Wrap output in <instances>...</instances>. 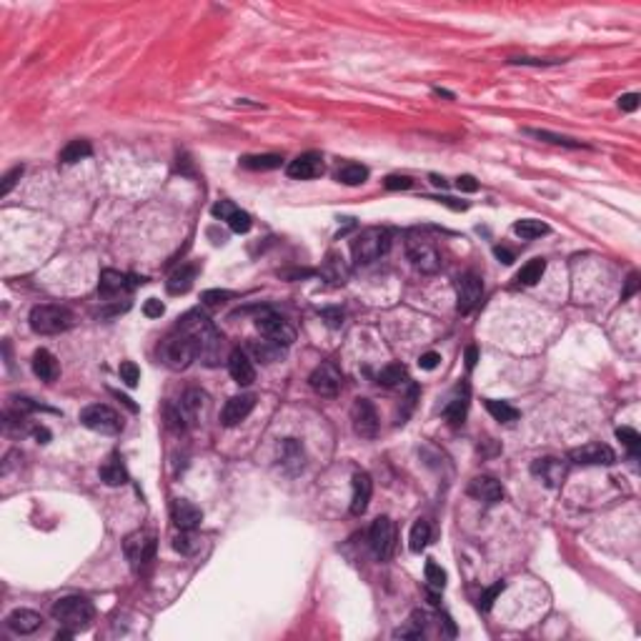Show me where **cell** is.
<instances>
[{
    "instance_id": "4dcf8cb0",
    "label": "cell",
    "mask_w": 641,
    "mask_h": 641,
    "mask_svg": "<svg viewBox=\"0 0 641 641\" xmlns=\"http://www.w3.org/2000/svg\"><path fill=\"white\" fill-rule=\"evenodd\" d=\"M93 153V146L88 141H70L68 143L66 148L61 151V156H58V160H61L63 165H73V163H78V160H83V158H88Z\"/></svg>"
},
{
    "instance_id": "603a6c76",
    "label": "cell",
    "mask_w": 641,
    "mask_h": 641,
    "mask_svg": "<svg viewBox=\"0 0 641 641\" xmlns=\"http://www.w3.org/2000/svg\"><path fill=\"white\" fill-rule=\"evenodd\" d=\"M100 481L108 483V486H123L128 481V471H126V464H123V456L118 451H113L103 464H100Z\"/></svg>"
},
{
    "instance_id": "bcb514c9",
    "label": "cell",
    "mask_w": 641,
    "mask_h": 641,
    "mask_svg": "<svg viewBox=\"0 0 641 641\" xmlns=\"http://www.w3.org/2000/svg\"><path fill=\"white\" fill-rule=\"evenodd\" d=\"M504 591V581H496L494 587H489L486 591L481 594V598H478V609L481 611H489L491 606H494V601H496V596Z\"/></svg>"
},
{
    "instance_id": "d6a6232c",
    "label": "cell",
    "mask_w": 641,
    "mask_h": 641,
    "mask_svg": "<svg viewBox=\"0 0 641 641\" xmlns=\"http://www.w3.org/2000/svg\"><path fill=\"white\" fill-rule=\"evenodd\" d=\"M423 629H426V614H423V611H414L411 619L406 621V626L393 631V636H396V639H421Z\"/></svg>"
},
{
    "instance_id": "816d5d0a",
    "label": "cell",
    "mask_w": 641,
    "mask_h": 641,
    "mask_svg": "<svg viewBox=\"0 0 641 641\" xmlns=\"http://www.w3.org/2000/svg\"><path fill=\"white\" fill-rule=\"evenodd\" d=\"M456 188L464 190V193H476V190H478V181L474 176H458Z\"/></svg>"
},
{
    "instance_id": "5bb4252c",
    "label": "cell",
    "mask_w": 641,
    "mask_h": 641,
    "mask_svg": "<svg viewBox=\"0 0 641 641\" xmlns=\"http://www.w3.org/2000/svg\"><path fill=\"white\" fill-rule=\"evenodd\" d=\"M531 474L543 483V486L559 489L564 483V478H566V461H561V458H556V456L536 458L531 464Z\"/></svg>"
},
{
    "instance_id": "8992f818",
    "label": "cell",
    "mask_w": 641,
    "mask_h": 641,
    "mask_svg": "<svg viewBox=\"0 0 641 641\" xmlns=\"http://www.w3.org/2000/svg\"><path fill=\"white\" fill-rule=\"evenodd\" d=\"M80 423L103 436H116L123 431V418L110 406H105V403H91V406H86V409L80 411Z\"/></svg>"
},
{
    "instance_id": "d590c367",
    "label": "cell",
    "mask_w": 641,
    "mask_h": 641,
    "mask_svg": "<svg viewBox=\"0 0 641 641\" xmlns=\"http://www.w3.org/2000/svg\"><path fill=\"white\" fill-rule=\"evenodd\" d=\"M543 271H546V261H543V258H534V261H529L524 269L516 273V281H519L521 286H534V283L541 281Z\"/></svg>"
},
{
    "instance_id": "5b68a950",
    "label": "cell",
    "mask_w": 641,
    "mask_h": 641,
    "mask_svg": "<svg viewBox=\"0 0 641 641\" xmlns=\"http://www.w3.org/2000/svg\"><path fill=\"white\" fill-rule=\"evenodd\" d=\"M406 256L414 263L416 271L421 273H436L441 269V253L434 246V241L421 236V233H409L406 236Z\"/></svg>"
},
{
    "instance_id": "f6af8a7d",
    "label": "cell",
    "mask_w": 641,
    "mask_h": 641,
    "mask_svg": "<svg viewBox=\"0 0 641 641\" xmlns=\"http://www.w3.org/2000/svg\"><path fill=\"white\" fill-rule=\"evenodd\" d=\"M165 423L171 431H183V414H181V406H173V403H165Z\"/></svg>"
},
{
    "instance_id": "c3c4849f",
    "label": "cell",
    "mask_w": 641,
    "mask_h": 641,
    "mask_svg": "<svg viewBox=\"0 0 641 641\" xmlns=\"http://www.w3.org/2000/svg\"><path fill=\"white\" fill-rule=\"evenodd\" d=\"M233 299L231 291H220V288H211V291H203V303L206 306H223Z\"/></svg>"
},
{
    "instance_id": "91938a15",
    "label": "cell",
    "mask_w": 641,
    "mask_h": 641,
    "mask_svg": "<svg viewBox=\"0 0 641 641\" xmlns=\"http://www.w3.org/2000/svg\"><path fill=\"white\" fill-rule=\"evenodd\" d=\"M33 434H36V439H38V441H40V444H48L50 434H48V431H45V428H36V431H33Z\"/></svg>"
},
{
    "instance_id": "ffe728a7",
    "label": "cell",
    "mask_w": 641,
    "mask_h": 641,
    "mask_svg": "<svg viewBox=\"0 0 641 641\" xmlns=\"http://www.w3.org/2000/svg\"><path fill=\"white\" fill-rule=\"evenodd\" d=\"M6 626L13 634L28 636V634H36V631L43 626V617L31 609H15L10 617L6 619Z\"/></svg>"
},
{
    "instance_id": "ba28073f",
    "label": "cell",
    "mask_w": 641,
    "mask_h": 641,
    "mask_svg": "<svg viewBox=\"0 0 641 641\" xmlns=\"http://www.w3.org/2000/svg\"><path fill=\"white\" fill-rule=\"evenodd\" d=\"M256 326L261 331L263 336L269 338L273 343H281V346H291L296 341V329L288 324L286 318L281 313H273V311H263L258 313L256 318Z\"/></svg>"
},
{
    "instance_id": "44dd1931",
    "label": "cell",
    "mask_w": 641,
    "mask_h": 641,
    "mask_svg": "<svg viewBox=\"0 0 641 641\" xmlns=\"http://www.w3.org/2000/svg\"><path fill=\"white\" fill-rule=\"evenodd\" d=\"M371 494H373L371 476H368L366 471H356L354 474V494H351V513H354V516L366 513Z\"/></svg>"
},
{
    "instance_id": "7a4b0ae2",
    "label": "cell",
    "mask_w": 641,
    "mask_h": 641,
    "mask_svg": "<svg viewBox=\"0 0 641 641\" xmlns=\"http://www.w3.org/2000/svg\"><path fill=\"white\" fill-rule=\"evenodd\" d=\"M50 614H53V619L61 624L63 629L80 631L93 621L96 609H93V604L86 596H63L53 604Z\"/></svg>"
},
{
    "instance_id": "ee69618b",
    "label": "cell",
    "mask_w": 641,
    "mask_h": 641,
    "mask_svg": "<svg viewBox=\"0 0 641 641\" xmlns=\"http://www.w3.org/2000/svg\"><path fill=\"white\" fill-rule=\"evenodd\" d=\"M121 381H126V386H138V381H141V371H138V366H135L133 361H123L121 363Z\"/></svg>"
},
{
    "instance_id": "1f68e13d",
    "label": "cell",
    "mask_w": 641,
    "mask_h": 641,
    "mask_svg": "<svg viewBox=\"0 0 641 641\" xmlns=\"http://www.w3.org/2000/svg\"><path fill=\"white\" fill-rule=\"evenodd\" d=\"M513 233H516V236H521L524 241H534V239H541V236H546V233H549V226H546L543 220L524 218V220H516V223H513Z\"/></svg>"
},
{
    "instance_id": "8d00e7d4",
    "label": "cell",
    "mask_w": 641,
    "mask_h": 641,
    "mask_svg": "<svg viewBox=\"0 0 641 641\" xmlns=\"http://www.w3.org/2000/svg\"><path fill=\"white\" fill-rule=\"evenodd\" d=\"M406 366H401V363H389L386 368H381L379 373V384L386 386V389H396V386H401L403 381H406Z\"/></svg>"
},
{
    "instance_id": "2e32d148",
    "label": "cell",
    "mask_w": 641,
    "mask_h": 641,
    "mask_svg": "<svg viewBox=\"0 0 641 641\" xmlns=\"http://www.w3.org/2000/svg\"><path fill=\"white\" fill-rule=\"evenodd\" d=\"M288 176L296 178V181H311V178L324 176L326 171V163H324V156L321 153H301L299 158H294L288 163Z\"/></svg>"
},
{
    "instance_id": "f546056e",
    "label": "cell",
    "mask_w": 641,
    "mask_h": 641,
    "mask_svg": "<svg viewBox=\"0 0 641 641\" xmlns=\"http://www.w3.org/2000/svg\"><path fill=\"white\" fill-rule=\"evenodd\" d=\"M366 178H368V168L361 163H346L336 171V181L343 186H361L366 183Z\"/></svg>"
},
{
    "instance_id": "30bf717a",
    "label": "cell",
    "mask_w": 641,
    "mask_h": 641,
    "mask_svg": "<svg viewBox=\"0 0 641 641\" xmlns=\"http://www.w3.org/2000/svg\"><path fill=\"white\" fill-rule=\"evenodd\" d=\"M483 299V283L476 273H461L456 278V308L458 313H471Z\"/></svg>"
},
{
    "instance_id": "60d3db41",
    "label": "cell",
    "mask_w": 641,
    "mask_h": 641,
    "mask_svg": "<svg viewBox=\"0 0 641 641\" xmlns=\"http://www.w3.org/2000/svg\"><path fill=\"white\" fill-rule=\"evenodd\" d=\"M226 223L231 226L233 233H248L250 226H253V220H250V216L246 213V211H239V208H233L231 216L226 218Z\"/></svg>"
},
{
    "instance_id": "836d02e7",
    "label": "cell",
    "mask_w": 641,
    "mask_h": 641,
    "mask_svg": "<svg viewBox=\"0 0 641 641\" xmlns=\"http://www.w3.org/2000/svg\"><path fill=\"white\" fill-rule=\"evenodd\" d=\"M428 541H431V526H428L423 519H418L414 526H411V534H409L411 551H414V554H421V551L428 546Z\"/></svg>"
},
{
    "instance_id": "680465c9",
    "label": "cell",
    "mask_w": 641,
    "mask_h": 641,
    "mask_svg": "<svg viewBox=\"0 0 641 641\" xmlns=\"http://www.w3.org/2000/svg\"><path fill=\"white\" fill-rule=\"evenodd\" d=\"M476 361H478L476 346H469V348H466V368H469V371H474V366H476Z\"/></svg>"
},
{
    "instance_id": "f907efd6",
    "label": "cell",
    "mask_w": 641,
    "mask_h": 641,
    "mask_svg": "<svg viewBox=\"0 0 641 641\" xmlns=\"http://www.w3.org/2000/svg\"><path fill=\"white\" fill-rule=\"evenodd\" d=\"M143 313H146L148 318H160L165 313V306L160 303L158 299H148L146 306H143Z\"/></svg>"
},
{
    "instance_id": "f5cc1de1",
    "label": "cell",
    "mask_w": 641,
    "mask_h": 641,
    "mask_svg": "<svg viewBox=\"0 0 641 641\" xmlns=\"http://www.w3.org/2000/svg\"><path fill=\"white\" fill-rule=\"evenodd\" d=\"M324 321L331 326V329H338L343 324V311L341 308H326L324 311Z\"/></svg>"
},
{
    "instance_id": "4316f807",
    "label": "cell",
    "mask_w": 641,
    "mask_h": 641,
    "mask_svg": "<svg viewBox=\"0 0 641 641\" xmlns=\"http://www.w3.org/2000/svg\"><path fill=\"white\" fill-rule=\"evenodd\" d=\"M193 281H196V269H193V266H181V269H176L171 273L165 288H168V294L171 296H181V294H188Z\"/></svg>"
},
{
    "instance_id": "db71d44e",
    "label": "cell",
    "mask_w": 641,
    "mask_h": 641,
    "mask_svg": "<svg viewBox=\"0 0 641 641\" xmlns=\"http://www.w3.org/2000/svg\"><path fill=\"white\" fill-rule=\"evenodd\" d=\"M441 356L436 354V351H428V354H423L421 359H418V366L423 368V371H434L436 366H439Z\"/></svg>"
},
{
    "instance_id": "9f6ffc18",
    "label": "cell",
    "mask_w": 641,
    "mask_h": 641,
    "mask_svg": "<svg viewBox=\"0 0 641 641\" xmlns=\"http://www.w3.org/2000/svg\"><path fill=\"white\" fill-rule=\"evenodd\" d=\"M636 288H639V276L636 273H631L629 278H626V288L621 291V299L626 301V299H631V296L636 294Z\"/></svg>"
},
{
    "instance_id": "484cf974",
    "label": "cell",
    "mask_w": 641,
    "mask_h": 641,
    "mask_svg": "<svg viewBox=\"0 0 641 641\" xmlns=\"http://www.w3.org/2000/svg\"><path fill=\"white\" fill-rule=\"evenodd\" d=\"M33 373H36L40 381L50 384V381L58 379L61 366H58V361H55V356L50 354V351L40 348V351H36V354H33Z\"/></svg>"
},
{
    "instance_id": "681fc988",
    "label": "cell",
    "mask_w": 641,
    "mask_h": 641,
    "mask_svg": "<svg viewBox=\"0 0 641 641\" xmlns=\"http://www.w3.org/2000/svg\"><path fill=\"white\" fill-rule=\"evenodd\" d=\"M384 186L389 190H409L411 186H414V178H409V176H389L384 181Z\"/></svg>"
},
{
    "instance_id": "f35d334b",
    "label": "cell",
    "mask_w": 641,
    "mask_h": 641,
    "mask_svg": "<svg viewBox=\"0 0 641 641\" xmlns=\"http://www.w3.org/2000/svg\"><path fill=\"white\" fill-rule=\"evenodd\" d=\"M526 135H534L538 141H546V143H554V146H564V148H584V143L579 141H571V138H564V135H556L549 133V130H534V128H526Z\"/></svg>"
},
{
    "instance_id": "83f0119b",
    "label": "cell",
    "mask_w": 641,
    "mask_h": 641,
    "mask_svg": "<svg viewBox=\"0 0 641 641\" xmlns=\"http://www.w3.org/2000/svg\"><path fill=\"white\" fill-rule=\"evenodd\" d=\"M283 158L276 156V153H263V156H243L241 158V165L248 168V171H276L281 168Z\"/></svg>"
},
{
    "instance_id": "7bdbcfd3",
    "label": "cell",
    "mask_w": 641,
    "mask_h": 641,
    "mask_svg": "<svg viewBox=\"0 0 641 641\" xmlns=\"http://www.w3.org/2000/svg\"><path fill=\"white\" fill-rule=\"evenodd\" d=\"M617 439L629 448L631 456H636V451H639V446H641V439H639V434H636L634 428H629V426L617 428Z\"/></svg>"
},
{
    "instance_id": "7c38bea8",
    "label": "cell",
    "mask_w": 641,
    "mask_h": 641,
    "mask_svg": "<svg viewBox=\"0 0 641 641\" xmlns=\"http://www.w3.org/2000/svg\"><path fill=\"white\" fill-rule=\"evenodd\" d=\"M123 551H126V556H128L130 566L138 571V568L146 566V564L153 559V554H156V538L146 531H135L126 538Z\"/></svg>"
},
{
    "instance_id": "277c9868",
    "label": "cell",
    "mask_w": 641,
    "mask_h": 641,
    "mask_svg": "<svg viewBox=\"0 0 641 641\" xmlns=\"http://www.w3.org/2000/svg\"><path fill=\"white\" fill-rule=\"evenodd\" d=\"M73 326V313L68 311L66 306H36L31 311V329L40 336H53V333H63Z\"/></svg>"
},
{
    "instance_id": "f1b7e54d",
    "label": "cell",
    "mask_w": 641,
    "mask_h": 641,
    "mask_svg": "<svg viewBox=\"0 0 641 641\" xmlns=\"http://www.w3.org/2000/svg\"><path fill=\"white\" fill-rule=\"evenodd\" d=\"M283 348L281 343H273V341H250V354L256 356V361H261V363H273V361H278L283 356Z\"/></svg>"
},
{
    "instance_id": "74e56055",
    "label": "cell",
    "mask_w": 641,
    "mask_h": 641,
    "mask_svg": "<svg viewBox=\"0 0 641 641\" xmlns=\"http://www.w3.org/2000/svg\"><path fill=\"white\" fill-rule=\"evenodd\" d=\"M206 401H208V396L203 391H198V389H188V391L183 393V401H181V406H183L186 414L196 418V416L203 411V406H206Z\"/></svg>"
},
{
    "instance_id": "52a82bcc",
    "label": "cell",
    "mask_w": 641,
    "mask_h": 641,
    "mask_svg": "<svg viewBox=\"0 0 641 641\" xmlns=\"http://www.w3.org/2000/svg\"><path fill=\"white\" fill-rule=\"evenodd\" d=\"M368 546L379 561H389L396 549V526L389 516H379L368 529Z\"/></svg>"
},
{
    "instance_id": "3957f363",
    "label": "cell",
    "mask_w": 641,
    "mask_h": 641,
    "mask_svg": "<svg viewBox=\"0 0 641 641\" xmlns=\"http://www.w3.org/2000/svg\"><path fill=\"white\" fill-rule=\"evenodd\" d=\"M391 248V236L386 228H366L361 231L354 241H351V253H354V261L361 266H368V263L379 261L381 256H386Z\"/></svg>"
},
{
    "instance_id": "ab89813d",
    "label": "cell",
    "mask_w": 641,
    "mask_h": 641,
    "mask_svg": "<svg viewBox=\"0 0 641 641\" xmlns=\"http://www.w3.org/2000/svg\"><path fill=\"white\" fill-rule=\"evenodd\" d=\"M423 574H426L428 589H434V591H444V587H446V571L439 566V564H436V561H426Z\"/></svg>"
},
{
    "instance_id": "9a60e30c",
    "label": "cell",
    "mask_w": 641,
    "mask_h": 641,
    "mask_svg": "<svg viewBox=\"0 0 641 641\" xmlns=\"http://www.w3.org/2000/svg\"><path fill=\"white\" fill-rule=\"evenodd\" d=\"M143 283V278H133V276H126L121 271H113V269H105L100 271V278H98V294L103 299H116V296L128 294L130 288Z\"/></svg>"
},
{
    "instance_id": "e0dca14e",
    "label": "cell",
    "mask_w": 641,
    "mask_h": 641,
    "mask_svg": "<svg viewBox=\"0 0 641 641\" xmlns=\"http://www.w3.org/2000/svg\"><path fill=\"white\" fill-rule=\"evenodd\" d=\"M256 409V396L253 393H239V396H231L220 411V423L223 426H239L241 421H246L250 416V411Z\"/></svg>"
},
{
    "instance_id": "11a10c76",
    "label": "cell",
    "mask_w": 641,
    "mask_h": 641,
    "mask_svg": "<svg viewBox=\"0 0 641 641\" xmlns=\"http://www.w3.org/2000/svg\"><path fill=\"white\" fill-rule=\"evenodd\" d=\"M619 108L626 110V113H631V110L639 108V93H626V96H621V100H619Z\"/></svg>"
},
{
    "instance_id": "d4e9b609",
    "label": "cell",
    "mask_w": 641,
    "mask_h": 641,
    "mask_svg": "<svg viewBox=\"0 0 641 641\" xmlns=\"http://www.w3.org/2000/svg\"><path fill=\"white\" fill-rule=\"evenodd\" d=\"M466 411H469V386L464 384V386H458L456 391H453L451 401L446 403L444 416L448 418L451 426H458V423H464Z\"/></svg>"
},
{
    "instance_id": "cb8c5ba5",
    "label": "cell",
    "mask_w": 641,
    "mask_h": 641,
    "mask_svg": "<svg viewBox=\"0 0 641 641\" xmlns=\"http://www.w3.org/2000/svg\"><path fill=\"white\" fill-rule=\"evenodd\" d=\"M278 461L288 474H299L303 469V448L296 439H286L278 446Z\"/></svg>"
},
{
    "instance_id": "4fadbf2b",
    "label": "cell",
    "mask_w": 641,
    "mask_h": 641,
    "mask_svg": "<svg viewBox=\"0 0 641 641\" xmlns=\"http://www.w3.org/2000/svg\"><path fill=\"white\" fill-rule=\"evenodd\" d=\"M568 458L581 466H611L617 461V453H614L611 446L594 441V444H584L579 448H574V451L568 453Z\"/></svg>"
},
{
    "instance_id": "d6986e66",
    "label": "cell",
    "mask_w": 641,
    "mask_h": 641,
    "mask_svg": "<svg viewBox=\"0 0 641 641\" xmlns=\"http://www.w3.org/2000/svg\"><path fill=\"white\" fill-rule=\"evenodd\" d=\"M228 373L231 379L239 386H250L256 381V368H253V361L246 351L241 348H233L231 356H228Z\"/></svg>"
},
{
    "instance_id": "8fae6325",
    "label": "cell",
    "mask_w": 641,
    "mask_h": 641,
    "mask_svg": "<svg viewBox=\"0 0 641 641\" xmlns=\"http://www.w3.org/2000/svg\"><path fill=\"white\" fill-rule=\"evenodd\" d=\"M351 421H354V431L361 439H373L379 434V414L368 398H356L354 406H351Z\"/></svg>"
},
{
    "instance_id": "6da1fadb",
    "label": "cell",
    "mask_w": 641,
    "mask_h": 641,
    "mask_svg": "<svg viewBox=\"0 0 641 641\" xmlns=\"http://www.w3.org/2000/svg\"><path fill=\"white\" fill-rule=\"evenodd\" d=\"M160 359H163L165 366L173 368V371H183V368H188L190 363L198 359L196 336L176 326V329L165 336L163 346H160Z\"/></svg>"
},
{
    "instance_id": "6f0895ef",
    "label": "cell",
    "mask_w": 641,
    "mask_h": 641,
    "mask_svg": "<svg viewBox=\"0 0 641 641\" xmlns=\"http://www.w3.org/2000/svg\"><path fill=\"white\" fill-rule=\"evenodd\" d=\"M494 256L499 258L501 263H506V266H511V263L516 261V258H513V253H511V250H508V248H504V246H496V248H494Z\"/></svg>"
},
{
    "instance_id": "9c48e42d",
    "label": "cell",
    "mask_w": 641,
    "mask_h": 641,
    "mask_svg": "<svg viewBox=\"0 0 641 641\" xmlns=\"http://www.w3.org/2000/svg\"><path fill=\"white\" fill-rule=\"evenodd\" d=\"M308 384H311V389L318 393V396H324V398H336L338 393H341L343 373L338 371L336 363H331V361H326V363H321V366L313 368V373H311V379H308Z\"/></svg>"
},
{
    "instance_id": "ac0fdd59",
    "label": "cell",
    "mask_w": 641,
    "mask_h": 641,
    "mask_svg": "<svg viewBox=\"0 0 641 641\" xmlns=\"http://www.w3.org/2000/svg\"><path fill=\"white\" fill-rule=\"evenodd\" d=\"M171 519H173V524L181 529V531H193V529H198V526H201L203 511L196 506V504H190V501L176 499L171 504Z\"/></svg>"
},
{
    "instance_id": "7dc6e473",
    "label": "cell",
    "mask_w": 641,
    "mask_h": 641,
    "mask_svg": "<svg viewBox=\"0 0 641 641\" xmlns=\"http://www.w3.org/2000/svg\"><path fill=\"white\" fill-rule=\"evenodd\" d=\"M23 165H15L13 171H8L6 176H3V183H0V196H8L13 188H15V183L20 181V176H23Z\"/></svg>"
},
{
    "instance_id": "e575fe53",
    "label": "cell",
    "mask_w": 641,
    "mask_h": 641,
    "mask_svg": "<svg viewBox=\"0 0 641 641\" xmlns=\"http://www.w3.org/2000/svg\"><path fill=\"white\" fill-rule=\"evenodd\" d=\"M486 411H489L491 416H494L496 421L499 423H511V421H516L519 418V411L513 409L511 403H506V401H496V398H486Z\"/></svg>"
},
{
    "instance_id": "b9f144b4",
    "label": "cell",
    "mask_w": 641,
    "mask_h": 641,
    "mask_svg": "<svg viewBox=\"0 0 641 641\" xmlns=\"http://www.w3.org/2000/svg\"><path fill=\"white\" fill-rule=\"evenodd\" d=\"M173 549H176L178 554H183V556H193L198 551V541L190 536V531H181L176 538H173Z\"/></svg>"
},
{
    "instance_id": "7402d4cb",
    "label": "cell",
    "mask_w": 641,
    "mask_h": 641,
    "mask_svg": "<svg viewBox=\"0 0 641 641\" xmlns=\"http://www.w3.org/2000/svg\"><path fill=\"white\" fill-rule=\"evenodd\" d=\"M469 496L483 501V504H499L504 499V486L491 476H476L469 483Z\"/></svg>"
}]
</instances>
